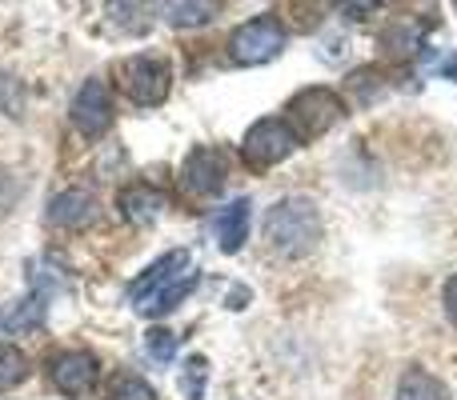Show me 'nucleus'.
<instances>
[{
  "instance_id": "obj_2",
  "label": "nucleus",
  "mask_w": 457,
  "mask_h": 400,
  "mask_svg": "<svg viewBox=\"0 0 457 400\" xmlns=\"http://www.w3.org/2000/svg\"><path fill=\"white\" fill-rule=\"evenodd\" d=\"M345 112H349L345 96H337L325 85H309L289 96V104H285V125L305 144V141H321L329 128H337L341 120H345Z\"/></svg>"
},
{
  "instance_id": "obj_18",
  "label": "nucleus",
  "mask_w": 457,
  "mask_h": 400,
  "mask_svg": "<svg viewBox=\"0 0 457 400\" xmlns=\"http://www.w3.org/2000/svg\"><path fill=\"white\" fill-rule=\"evenodd\" d=\"M205 385H209V361L201 353L185 356V364H181V393H185V400H205Z\"/></svg>"
},
{
  "instance_id": "obj_21",
  "label": "nucleus",
  "mask_w": 457,
  "mask_h": 400,
  "mask_svg": "<svg viewBox=\"0 0 457 400\" xmlns=\"http://www.w3.org/2000/svg\"><path fill=\"white\" fill-rule=\"evenodd\" d=\"M381 72L378 69H357L353 77H349V93L357 96V104H373L381 93H386V85H381Z\"/></svg>"
},
{
  "instance_id": "obj_19",
  "label": "nucleus",
  "mask_w": 457,
  "mask_h": 400,
  "mask_svg": "<svg viewBox=\"0 0 457 400\" xmlns=\"http://www.w3.org/2000/svg\"><path fill=\"white\" fill-rule=\"evenodd\" d=\"M381 45H386L394 56L418 53V48H421V24H413V20H397V24H389L386 37H381Z\"/></svg>"
},
{
  "instance_id": "obj_13",
  "label": "nucleus",
  "mask_w": 457,
  "mask_h": 400,
  "mask_svg": "<svg viewBox=\"0 0 457 400\" xmlns=\"http://www.w3.org/2000/svg\"><path fill=\"white\" fill-rule=\"evenodd\" d=\"M394 400H453V393H450V385H445L442 377H434L429 369L405 364L402 377H397Z\"/></svg>"
},
{
  "instance_id": "obj_24",
  "label": "nucleus",
  "mask_w": 457,
  "mask_h": 400,
  "mask_svg": "<svg viewBox=\"0 0 457 400\" xmlns=\"http://www.w3.org/2000/svg\"><path fill=\"white\" fill-rule=\"evenodd\" d=\"M442 308H445V316H450V324L457 329V273L445 281V289H442Z\"/></svg>"
},
{
  "instance_id": "obj_10",
  "label": "nucleus",
  "mask_w": 457,
  "mask_h": 400,
  "mask_svg": "<svg viewBox=\"0 0 457 400\" xmlns=\"http://www.w3.org/2000/svg\"><path fill=\"white\" fill-rule=\"evenodd\" d=\"M96 216H101V200H96L88 189H64V192H56V197L48 200V212H45L48 224L64 228V233H80V228H88Z\"/></svg>"
},
{
  "instance_id": "obj_17",
  "label": "nucleus",
  "mask_w": 457,
  "mask_h": 400,
  "mask_svg": "<svg viewBox=\"0 0 457 400\" xmlns=\"http://www.w3.org/2000/svg\"><path fill=\"white\" fill-rule=\"evenodd\" d=\"M24 380H29V356L16 345H0V393L24 385Z\"/></svg>"
},
{
  "instance_id": "obj_25",
  "label": "nucleus",
  "mask_w": 457,
  "mask_h": 400,
  "mask_svg": "<svg viewBox=\"0 0 457 400\" xmlns=\"http://www.w3.org/2000/svg\"><path fill=\"white\" fill-rule=\"evenodd\" d=\"M16 200V189H12V176L0 173V212H8V204Z\"/></svg>"
},
{
  "instance_id": "obj_20",
  "label": "nucleus",
  "mask_w": 457,
  "mask_h": 400,
  "mask_svg": "<svg viewBox=\"0 0 457 400\" xmlns=\"http://www.w3.org/2000/svg\"><path fill=\"white\" fill-rule=\"evenodd\" d=\"M109 400H157V388L137 372H117L109 385Z\"/></svg>"
},
{
  "instance_id": "obj_8",
  "label": "nucleus",
  "mask_w": 457,
  "mask_h": 400,
  "mask_svg": "<svg viewBox=\"0 0 457 400\" xmlns=\"http://www.w3.org/2000/svg\"><path fill=\"white\" fill-rule=\"evenodd\" d=\"M185 273H193L189 268V249H173V252H165V257H157L133 284H129V305L141 313L153 297H161L165 289H173Z\"/></svg>"
},
{
  "instance_id": "obj_12",
  "label": "nucleus",
  "mask_w": 457,
  "mask_h": 400,
  "mask_svg": "<svg viewBox=\"0 0 457 400\" xmlns=\"http://www.w3.org/2000/svg\"><path fill=\"white\" fill-rule=\"evenodd\" d=\"M249 220H253V200L249 197H237L228 200L225 208H217L213 216V233H217V244H221V252H241L245 241H249Z\"/></svg>"
},
{
  "instance_id": "obj_1",
  "label": "nucleus",
  "mask_w": 457,
  "mask_h": 400,
  "mask_svg": "<svg viewBox=\"0 0 457 400\" xmlns=\"http://www.w3.org/2000/svg\"><path fill=\"white\" fill-rule=\"evenodd\" d=\"M325 236V220L313 197H281L265 212V244L281 260H305Z\"/></svg>"
},
{
  "instance_id": "obj_5",
  "label": "nucleus",
  "mask_w": 457,
  "mask_h": 400,
  "mask_svg": "<svg viewBox=\"0 0 457 400\" xmlns=\"http://www.w3.org/2000/svg\"><path fill=\"white\" fill-rule=\"evenodd\" d=\"M301 149L297 133L285 125V117H261L249 125V133L241 136V157L249 168H273L281 160H289Z\"/></svg>"
},
{
  "instance_id": "obj_3",
  "label": "nucleus",
  "mask_w": 457,
  "mask_h": 400,
  "mask_svg": "<svg viewBox=\"0 0 457 400\" xmlns=\"http://www.w3.org/2000/svg\"><path fill=\"white\" fill-rule=\"evenodd\" d=\"M285 24L277 20L273 12L249 16L245 24H237L228 32V61L241 64V69H257V64H269L285 53Z\"/></svg>"
},
{
  "instance_id": "obj_4",
  "label": "nucleus",
  "mask_w": 457,
  "mask_h": 400,
  "mask_svg": "<svg viewBox=\"0 0 457 400\" xmlns=\"http://www.w3.org/2000/svg\"><path fill=\"white\" fill-rule=\"evenodd\" d=\"M117 80L133 104L157 109L173 93V64L161 61V56H129V61H120Z\"/></svg>"
},
{
  "instance_id": "obj_23",
  "label": "nucleus",
  "mask_w": 457,
  "mask_h": 400,
  "mask_svg": "<svg viewBox=\"0 0 457 400\" xmlns=\"http://www.w3.org/2000/svg\"><path fill=\"white\" fill-rule=\"evenodd\" d=\"M0 112H8V117L24 112V88L12 77H4V72H0Z\"/></svg>"
},
{
  "instance_id": "obj_15",
  "label": "nucleus",
  "mask_w": 457,
  "mask_h": 400,
  "mask_svg": "<svg viewBox=\"0 0 457 400\" xmlns=\"http://www.w3.org/2000/svg\"><path fill=\"white\" fill-rule=\"evenodd\" d=\"M217 16V4H185V0H177V4H165V20L173 24V29H201V24H209Z\"/></svg>"
},
{
  "instance_id": "obj_6",
  "label": "nucleus",
  "mask_w": 457,
  "mask_h": 400,
  "mask_svg": "<svg viewBox=\"0 0 457 400\" xmlns=\"http://www.w3.org/2000/svg\"><path fill=\"white\" fill-rule=\"evenodd\" d=\"M69 117H72V125H77L80 136L101 141V136L112 128V93H109V85H104L101 77L85 80V85L77 88V96H72Z\"/></svg>"
},
{
  "instance_id": "obj_11",
  "label": "nucleus",
  "mask_w": 457,
  "mask_h": 400,
  "mask_svg": "<svg viewBox=\"0 0 457 400\" xmlns=\"http://www.w3.org/2000/svg\"><path fill=\"white\" fill-rule=\"evenodd\" d=\"M117 208H120V216H125L129 224L149 228L153 220L165 212V192L153 189V184H145V181H133V184H125V189L117 192Z\"/></svg>"
},
{
  "instance_id": "obj_26",
  "label": "nucleus",
  "mask_w": 457,
  "mask_h": 400,
  "mask_svg": "<svg viewBox=\"0 0 457 400\" xmlns=\"http://www.w3.org/2000/svg\"><path fill=\"white\" fill-rule=\"evenodd\" d=\"M0 324H4V321H0Z\"/></svg>"
},
{
  "instance_id": "obj_22",
  "label": "nucleus",
  "mask_w": 457,
  "mask_h": 400,
  "mask_svg": "<svg viewBox=\"0 0 457 400\" xmlns=\"http://www.w3.org/2000/svg\"><path fill=\"white\" fill-rule=\"evenodd\" d=\"M177 332L173 329H149L145 332V348H149V356L157 364H173V356H177Z\"/></svg>"
},
{
  "instance_id": "obj_14",
  "label": "nucleus",
  "mask_w": 457,
  "mask_h": 400,
  "mask_svg": "<svg viewBox=\"0 0 457 400\" xmlns=\"http://www.w3.org/2000/svg\"><path fill=\"white\" fill-rule=\"evenodd\" d=\"M45 316H48V292L37 284V289H32L29 297H24L21 305L4 316V329H16V332H21V329H40V324H45Z\"/></svg>"
},
{
  "instance_id": "obj_16",
  "label": "nucleus",
  "mask_w": 457,
  "mask_h": 400,
  "mask_svg": "<svg viewBox=\"0 0 457 400\" xmlns=\"http://www.w3.org/2000/svg\"><path fill=\"white\" fill-rule=\"evenodd\" d=\"M193 289H197V273H185L181 281L173 284V289H165V292H161V297H153L149 305L141 308V316H165V313H173V308L181 305V300L189 297Z\"/></svg>"
},
{
  "instance_id": "obj_9",
  "label": "nucleus",
  "mask_w": 457,
  "mask_h": 400,
  "mask_svg": "<svg viewBox=\"0 0 457 400\" xmlns=\"http://www.w3.org/2000/svg\"><path fill=\"white\" fill-rule=\"evenodd\" d=\"M181 184L197 197H217L228 184V157L213 144H197L181 165Z\"/></svg>"
},
{
  "instance_id": "obj_7",
  "label": "nucleus",
  "mask_w": 457,
  "mask_h": 400,
  "mask_svg": "<svg viewBox=\"0 0 457 400\" xmlns=\"http://www.w3.org/2000/svg\"><path fill=\"white\" fill-rule=\"evenodd\" d=\"M48 380H53V388L61 396H88L96 388V380H101V364H96L93 353H85V348H64V353H56L53 361H48Z\"/></svg>"
}]
</instances>
